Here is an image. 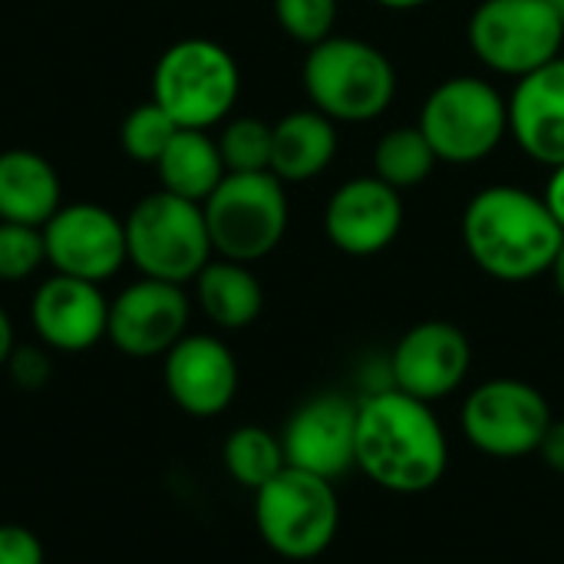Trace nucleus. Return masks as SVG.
Instances as JSON below:
<instances>
[{"instance_id": "f257e3e1", "label": "nucleus", "mask_w": 564, "mask_h": 564, "mask_svg": "<svg viewBox=\"0 0 564 564\" xmlns=\"http://www.w3.org/2000/svg\"><path fill=\"white\" fill-rule=\"evenodd\" d=\"M357 469L393 496H423L440 486L449 466V440L423 403L397 387H377L357 400Z\"/></svg>"}, {"instance_id": "f03ea898", "label": "nucleus", "mask_w": 564, "mask_h": 564, "mask_svg": "<svg viewBox=\"0 0 564 564\" xmlns=\"http://www.w3.org/2000/svg\"><path fill=\"white\" fill-rule=\"evenodd\" d=\"M562 241L545 198L519 185H489L463 212V245L473 264L502 284L549 274Z\"/></svg>"}, {"instance_id": "7ed1b4c3", "label": "nucleus", "mask_w": 564, "mask_h": 564, "mask_svg": "<svg viewBox=\"0 0 564 564\" xmlns=\"http://www.w3.org/2000/svg\"><path fill=\"white\" fill-rule=\"evenodd\" d=\"M301 79L311 106L334 122H373L397 96L390 56L357 36L334 33L317 46H307Z\"/></svg>"}, {"instance_id": "20e7f679", "label": "nucleus", "mask_w": 564, "mask_h": 564, "mask_svg": "<svg viewBox=\"0 0 564 564\" xmlns=\"http://www.w3.org/2000/svg\"><path fill=\"white\" fill-rule=\"evenodd\" d=\"M241 93V69L235 56L205 36L172 43L152 69V99L182 129L221 126Z\"/></svg>"}, {"instance_id": "39448f33", "label": "nucleus", "mask_w": 564, "mask_h": 564, "mask_svg": "<svg viewBox=\"0 0 564 564\" xmlns=\"http://www.w3.org/2000/svg\"><path fill=\"white\" fill-rule=\"evenodd\" d=\"M254 525L274 555L288 562L321 558L340 529V499L334 482L284 466L254 492Z\"/></svg>"}, {"instance_id": "423d86ee", "label": "nucleus", "mask_w": 564, "mask_h": 564, "mask_svg": "<svg viewBox=\"0 0 564 564\" xmlns=\"http://www.w3.org/2000/svg\"><path fill=\"white\" fill-rule=\"evenodd\" d=\"M129 261L142 278L188 284L212 261V235L205 208L165 188L145 195L126 218Z\"/></svg>"}, {"instance_id": "0eeeda50", "label": "nucleus", "mask_w": 564, "mask_h": 564, "mask_svg": "<svg viewBox=\"0 0 564 564\" xmlns=\"http://www.w3.org/2000/svg\"><path fill=\"white\" fill-rule=\"evenodd\" d=\"M416 126L440 162L476 165L509 135V99L482 76H449L426 96Z\"/></svg>"}, {"instance_id": "6e6552de", "label": "nucleus", "mask_w": 564, "mask_h": 564, "mask_svg": "<svg viewBox=\"0 0 564 564\" xmlns=\"http://www.w3.org/2000/svg\"><path fill=\"white\" fill-rule=\"evenodd\" d=\"M466 36L486 69L522 79L562 56L564 20L555 0H482Z\"/></svg>"}, {"instance_id": "1a4fd4ad", "label": "nucleus", "mask_w": 564, "mask_h": 564, "mask_svg": "<svg viewBox=\"0 0 564 564\" xmlns=\"http://www.w3.org/2000/svg\"><path fill=\"white\" fill-rule=\"evenodd\" d=\"M202 208L212 248L228 261H261L288 231V192L274 172H228Z\"/></svg>"}, {"instance_id": "9d476101", "label": "nucleus", "mask_w": 564, "mask_h": 564, "mask_svg": "<svg viewBox=\"0 0 564 564\" xmlns=\"http://www.w3.org/2000/svg\"><path fill=\"white\" fill-rule=\"evenodd\" d=\"M549 423V400L516 377L486 380L463 403L466 440L492 459H522L539 453Z\"/></svg>"}, {"instance_id": "9b49d317", "label": "nucleus", "mask_w": 564, "mask_h": 564, "mask_svg": "<svg viewBox=\"0 0 564 564\" xmlns=\"http://www.w3.org/2000/svg\"><path fill=\"white\" fill-rule=\"evenodd\" d=\"M46 264L56 274L102 284L122 271L129 261L126 218L96 202L59 205V212L43 225Z\"/></svg>"}, {"instance_id": "f8f14e48", "label": "nucleus", "mask_w": 564, "mask_h": 564, "mask_svg": "<svg viewBox=\"0 0 564 564\" xmlns=\"http://www.w3.org/2000/svg\"><path fill=\"white\" fill-rule=\"evenodd\" d=\"M192 304L182 284L139 278L109 301L106 337L126 357H165L188 334Z\"/></svg>"}, {"instance_id": "ddd939ff", "label": "nucleus", "mask_w": 564, "mask_h": 564, "mask_svg": "<svg viewBox=\"0 0 564 564\" xmlns=\"http://www.w3.org/2000/svg\"><path fill=\"white\" fill-rule=\"evenodd\" d=\"M473 367V344L466 330L449 321H423L410 327L390 354V387L436 403L453 397Z\"/></svg>"}, {"instance_id": "4468645a", "label": "nucleus", "mask_w": 564, "mask_h": 564, "mask_svg": "<svg viewBox=\"0 0 564 564\" xmlns=\"http://www.w3.org/2000/svg\"><path fill=\"white\" fill-rule=\"evenodd\" d=\"M354 436L357 403L344 393H317L291 413L281 433V446L288 466L337 482L340 476L357 469Z\"/></svg>"}, {"instance_id": "2eb2a0df", "label": "nucleus", "mask_w": 564, "mask_h": 564, "mask_svg": "<svg viewBox=\"0 0 564 564\" xmlns=\"http://www.w3.org/2000/svg\"><path fill=\"white\" fill-rule=\"evenodd\" d=\"M403 218V192L377 175H360L347 178L327 198L324 231L337 251L350 258H370L387 251L400 238Z\"/></svg>"}, {"instance_id": "dca6fc26", "label": "nucleus", "mask_w": 564, "mask_h": 564, "mask_svg": "<svg viewBox=\"0 0 564 564\" xmlns=\"http://www.w3.org/2000/svg\"><path fill=\"white\" fill-rule=\"evenodd\" d=\"M162 377L172 403L195 420L221 416L238 397V360L212 334H185L165 354Z\"/></svg>"}, {"instance_id": "f3484780", "label": "nucleus", "mask_w": 564, "mask_h": 564, "mask_svg": "<svg viewBox=\"0 0 564 564\" xmlns=\"http://www.w3.org/2000/svg\"><path fill=\"white\" fill-rule=\"evenodd\" d=\"M30 321L46 350L83 354L106 337L109 301L99 284L53 271V278L33 291Z\"/></svg>"}, {"instance_id": "a211bd4d", "label": "nucleus", "mask_w": 564, "mask_h": 564, "mask_svg": "<svg viewBox=\"0 0 564 564\" xmlns=\"http://www.w3.org/2000/svg\"><path fill=\"white\" fill-rule=\"evenodd\" d=\"M509 135L539 165H564V56L516 79L509 96Z\"/></svg>"}, {"instance_id": "6ab92c4d", "label": "nucleus", "mask_w": 564, "mask_h": 564, "mask_svg": "<svg viewBox=\"0 0 564 564\" xmlns=\"http://www.w3.org/2000/svg\"><path fill=\"white\" fill-rule=\"evenodd\" d=\"M63 205V185L50 159L30 149L0 152V221L43 228Z\"/></svg>"}, {"instance_id": "aec40b11", "label": "nucleus", "mask_w": 564, "mask_h": 564, "mask_svg": "<svg viewBox=\"0 0 564 564\" xmlns=\"http://www.w3.org/2000/svg\"><path fill=\"white\" fill-rule=\"evenodd\" d=\"M337 155V122L324 112L297 109L271 126V172L281 182H311Z\"/></svg>"}, {"instance_id": "412c9836", "label": "nucleus", "mask_w": 564, "mask_h": 564, "mask_svg": "<svg viewBox=\"0 0 564 564\" xmlns=\"http://www.w3.org/2000/svg\"><path fill=\"white\" fill-rule=\"evenodd\" d=\"M195 301L215 327L241 330L258 321L264 307V291L248 264L212 258L195 278Z\"/></svg>"}, {"instance_id": "4be33fe9", "label": "nucleus", "mask_w": 564, "mask_h": 564, "mask_svg": "<svg viewBox=\"0 0 564 564\" xmlns=\"http://www.w3.org/2000/svg\"><path fill=\"white\" fill-rule=\"evenodd\" d=\"M155 172L165 192L198 205H205V198L228 175L218 139H212L205 129H178L162 159L155 162Z\"/></svg>"}, {"instance_id": "5701e85b", "label": "nucleus", "mask_w": 564, "mask_h": 564, "mask_svg": "<svg viewBox=\"0 0 564 564\" xmlns=\"http://www.w3.org/2000/svg\"><path fill=\"white\" fill-rule=\"evenodd\" d=\"M436 162L440 159L420 126H397L383 132L373 145V175L393 185L397 192L420 188L433 175Z\"/></svg>"}, {"instance_id": "b1692460", "label": "nucleus", "mask_w": 564, "mask_h": 564, "mask_svg": "<svg viewBox=\"0 0 564 564\" xmlns=\"http://www.w3.org/2000/svg\"><path fill=\"white\" fill-rule=\"evenodd\" d=\"M221 463H225L228 476L251 492H258L264 482H271L288 466L281 436H274L264 426L231 430L225 446H221Z\"/></svg>"}, {"instance_id": "393cba45", "label": "nucleus", "mask_w": 564, "mask_h": 564, "mask_svg": "<svg viewBox=\"0 0 564 564\" xmlns=\"http://www.w3.org/2000/svg\"><path fill=\"white\" fill-rule=\"evenodd\" d=\"M178 129H182V126H178L155 99H149V102L135 106V109L122 119V126H119V142H122V152H126L129 159H135V162H142V165H155V162L162 159V152L169 149V142L175 139Z\"/></svg>"}, {"instance_id": "a878e982", "label": "nucleus", "mask_w": 564, "mask_h": 564, "mask_svg": "<svg viewBox=\"0 0 564 564\" xmlns=\"http://www.w3.org/2000/svg\"><path fill=\"white\" fill-rule=\"evenodd\" d=\"M218 149L228 172H271V126L254 116L225 122Z\"/></svg>"}, {"instance_id": "bb28decb", "label": "nucleus", "mask_w": 564, "mask_h": 564, "mask_svg": "<svg viewBox=\"0 0 564 564\" xmlns=\"http://www.w3.org/2000/svg\"><path fill=\"white\" fill-rule=\"evenodd\" d=\"M46 264L43 228L0 221V281L17 284L33 278Z\"/></svg>"}, {"instance_id": "cd10ccee", "label": "nucleus", "mask_w": 564, "mask_h": 564, "mask_svg": "<svg viewBox=\"0 0 564 564\" xmlns=\"http://www.w3.org/2000/svg\"><path fill=\"white\" fill-rule=\"evenodd\" d=\"M274 17L291 40L317 46L321 40L334 36L337 0H274Z\"/></svg>"}, {"instance_id": "c85d7f7f", "label": "nucleus", "mask_w": 564, "mask_h": 564, "mask_svg": "<svg viewBox=\"0 0 564 564\" xmlns=\"http://www.w3.org/2000/svg\"><path fill=\"white\" fill-rule=\"evenodd\" d=\"M7 370H10V377H13L17 387L40 390L50 380L53 364H50V354L43 347H13V354L7 360Z\"/></svg>"}, {"instance_id": "c756f323", "label": "nucleus", "mask_w": 564, "mask_h": 564, "mask_svg": "<svg viewBox=\"0 0 564 564\" xmlns=\"http://www.w3.org/2000/svg\"><path fill=\"white\" fill-rule=\"evenodd\" d=\"M43 542L23 525H0V564H43Z\"/></svg>"}, {"instance_id": "7c9ffc66", "label": "nucleus", "mask_w": 564, "mask_h": 564, "mask_svg": "<svg viewBox=\"0 0 564 564\" xmlns=\"http://www.w3.org/2000/svg\"><path fill=\"white\" fill-rule=\"evenodd\" d=\"M539 456H542V463H545L552 473L564 476V420H552V423H549L545 440H542V446H539Z\"/></svg>"}, {"instance_id": "2f4dec72", "label": "nucleus", "mask_w": 564, "mask_h": 564, "mask_svg": "<svg viewBox=\"0 0 564 564\" xmlns=\"http://www.w3.org/2000/svg\"><path fill=\"white\" fill-rule=\"evenodd\" d=\"M545 205H549V212L555 215V221L562 225L564 231V165H555L552 169V175H549V185H545Z\"/></svg>"}, {"instance_id": "473e14b6", "label": "nucleus", "mask_w": 564, "mask_h": 564, "mask_svg": "<svg viewBox=\"0 0 564 564\" xmlns=\"http://www.w3.org/2000/svg\"><path fill=\"white\" fill-rule=\"evenodd\" d=\"M13 347H17L13 324H10L7 311L0 307V367H7V360H10V354H13Z\"/></svg>"}, {"instance_id": "72a5a7b5", "label": "nucleus", "mask_w": 564, "mask_h": 564, "mask_svg": "<svg viewBox=\"0 0 564 564\" xmlns=\"http://www.w3.org/2000/svg\"><path fill=\"white\" fill-rule=\"evenodd\" d=\"M373 3L383 7V10H393V13H410V10H420V7H426L433 0H373Z\"/></svg>"}, {"instance_id": "f704fd0d", "label": "nucleus", "mask_w": 564, "mask_h": 564, "mask_svg": "<svg viewBox=\"0 0 564 564\" xmlns=\"http://www.w3.org/2000/svg\"><path fill=\"white\" fill-rule=\"evenodd\" d=\"M552 281H555V288H558V294L564 297V241L562 248H558V254H555V261H552Z\"/></svg>"}, {"instance_id": "c9c22d12", "label": "nucleus", "mask_w": 564, "mask_h": 564, "mask_svg": "<svg viewBox=\"0 0 564 564\" xmlns=\"http://www.w3.org/2000/svg\"><path fill=\"white\" fill-rule=\"evenodd\" d=\"M558 10H562V20H564V0H558Z\"/></svg>"}]
</instances>
